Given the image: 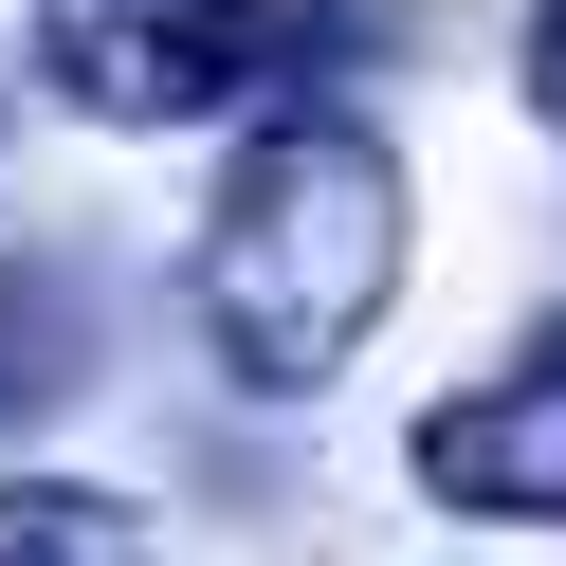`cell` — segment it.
<instances>
[{
    "instance_id": "1",
    "label": "cell",
    "mask_w": 566,
    "mask_h": 566,
    "mask_svg": "<svg viewBox=\"0 0 566 566\" xmlns=\"http://www.w3.org/2000/svg\"><path fill=\"white\" fill-rule=\"evenodd\" d=\"M384 293H402V147L311 92V111H274L256 147L220 165L184 311H201V347H220L256 402H293V384H329L347 347L384 329Z\"/></svg>"
},
{
    "instance_id": "2",
    "label": "cell",
    "mask_w": 566,
    "mask_h": 566,
    "mask_svg": "<svg viewBox=\"0 0 566 566\" xmlns=\"http://www.w3.org/2000/svg\"><path fill=\"white\" fill-rule=\"evenodd\" d=\"M347 38L366 19H329V0H38V74L92 128H201L274 74H329Z\"/></svg>"
},
{
    "instance_id": "3",
    "label": "cell",
    "mask_w": 566,
    "mask_h": 566,
    "mask_svg": "<svg viewBox=\"0 0 566 566\" xmlns=\"http://www.w3.org/2000/svg\"><path fill=\"white\" fill-rule=\"evenodd\" d=\"M402 475L439 493V512H512V530H566V311H548V329H530L493 384L420 402Z\"/></svg>"
},
{
    "instance_id": "4",
    "label": "cell",
    "mask_w": 566,
    "mask_h": 566,
    "mask_svg": "<svg viewBox=\"0 0 566 566\" xmlns=\"http://www.w3.org/2000/svg\"><path fill=\"white\" fill-rule=\"evenodd\" d=\"M74 366H92L74 274H55V256H0V420H55V402H74Z\"/></svg>"
},
{
    "instance_id": "5",
    "label": "cell",
    "mask_w": 566,
    "mask_h": 566,
    "mask_svg": "<svg viewBox=\"0 0 566 566\" xmlns=\"http://www.w3.org/2000/svg\"><path fill=\"white\" fill-rule=\"evenodd\" d=\"M0 566H147V512L92 475H19L0 493Z\"/></svg>"
},
{
    "instance_id": "6",
    "label": "cell",
    "mask_w": 566,
    "mask_h": 566,
    "mask_svg": "<svg viewBox=\"0 0 566 566\" xmlns=\"http://www.w3.org/2000/svg\"><path fill=\"white\" fill-rule=\"evenodd\" d=\"M530 111L566 128V0H530Z\"/></svg>"
}]
</instances>
